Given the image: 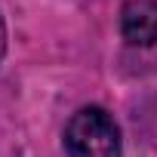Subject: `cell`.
<instances>
[{"label":"cell","instance_id":"6da1fadb","mask_svg":"<svg viewBox=\"0 0 157 157\" xmlns=\"http://www.w3.org/2000/svg\"><path fill=\"white\" fill-rule=\"evenodd\" d=\"M62 142L68 157H120V129L99 105L71 114Z\"/></svg>","mask_w":157,"mask_h":157},{"label":"cell","instance_id":"7a4b0ae2","mask_svg":"<svg viewBox=\"0 0 157 157\" xmlns=\"http://www.w3.org/2000/svg\"><path fill=\"white\" fill-rule=\"evenodd\" d=\"M120 34L129 46H157V0H129L120 10Z\"/></svg>","mask_w":157,"mask_h":157},{"label":"cell","instance_id":"3957f363","mask_svg":"<svg viewBox=\"0 0 157 157\" xmlns=\"http://www.w3.org/2000/svg\"><path fill=\"white\" fill-rule=\"evenodd\" d=\"M6 52V25H3V13H0V59Z\"/></svg>","mask_w":157,"mask_h":157}]
</instances>
